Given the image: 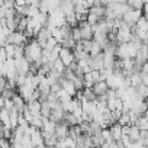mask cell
<instances>
[{
  "instance_id": "cell-1",
  "label": "cell",
  "mask_w": 148,
  "mask_h": 148,
  "mask_svg": "<svg viewBox=\"0 0 148 148\" xmlns=\"http://www.w3.org/2000/svg\"><path fill=\"white\" fill-rule=\"evenodd\" d=\"M139 16H142V10H138V9H128L123 15H122V19L123 22L129 23L131 26H134L136 23V21L139 19Z\"/></svg>"
},
{
  "instance_id": "cell-2",
  "label": "cell",
  "mask_w": 148,
  "mask_h": 148,
  "mask_svg": "<svg viewBox=\"0 0 148 148\" xmlns=\"http://www.w3.org/2000/svg\"><path fill=\"white\" fill-rule=\"evenodd\" d=\"M68 129H70V125L62 119V121L57 122L54 134L57 135V138H58V139H64V138H67V136H68Z\"/></svg>"
},
{
  "instance_id": "cell-3",
  "label": "cell",
  "mask_w": 148,
  "mask_h": 148,
  "mask_svg": "<svg viewBox=\"0 0 148 148\" xmlns=\"http://www.w3.org/2000/svg\"><path fill=\"white\" fill-rule=\"evenodd\" d=\"M60 58L62 60V62L68 67L74 60V52H73V49H70V48H67V47H61V51H60Z\"/></svg>"
},
{
  "instance_id": "cell-4",
  "label": "cell",
  "mask_w": 148,
  "mask_h": 148,
  "mask_svg": "<svg viewBox=\"0 0 148 148\" xmlns=\"http://www.w3.org/2000/svg\"><path fill=\"white\" fill-rule=\"evenodd\" d=\"M115 13H116V16H122L128 9H131V6L126 3V2H113V3H110V5H108Z\"/></svg>"
},
{
  "instance_id": "cell-5",
  "label": "cell",
  "mask_w": 148,
  "mask_h": 148,
  "mask_svg": "<svg viewBox=\"0 0 148 148\" xmlns=\"http://www.w3.org/2000/svg\"><path fill=\"white\" fill-rule=\"evenodd\" d=\"M122 79H123L122 74H115V73H112V74H109V76H108L106 83H108V86H109V87L116 89V87H119V86H121Z\"/></svg>"
},
{
  "instance_id": "cell-6",
  "label": "cell",
  "mask_w": 148,
  "mask_h": 148,
  "mask_svg": "<svg viewBox=\"0 0 148 148\" xmlns=\"http://www.w3.org/2000/svg\"><path fill=\"white\" fill-rule=\"evenodd\" d=\"M93 92L97 95V96H100V95H106V92L109 90V86H108V83H106V80H99V82H96L95 84H93Z\"/></svg>"
},
{
  "instance_id": "cell-7",
  "label": "cell",
  "mask_w": 148,
  "mask_h": 148,
  "mask_svg": "<svg viewBox=\"0 0 148 148\" xmlns=\"http://www.w3.org/2000/svg\"><path fill=\"white\" fill-rule=\"evenodd\" d=\"M26 106L34 116H41V100H29Z\"/></svg>"
},
{
  "instance_id": "cell-8",
  "label": "cell",
  "mask_w": 148,
  "mask_h": 148,
  "mask_svg": "<svg viewBox=\"0 0 148 148\" xmlns=\"http://www.w3.org/2000/svg\"><path fill=\"white\" fill-rule=\"evenodd\" d=\"M64 15H68V13H73L74 12V3L73 0H61V3L58 6Z\"/></svg>"
},
{
  "instance_id": "cell-9",
  "label": "cell",
  "mask_w": 148,
  "mask_h": 148,
  "mask_svg": "<svg viewBox=\"0 0 148 148\" xmlns=\"http://www.w3.org/2000/svg\"><path fill=\"white\" fill-rule=\"evenodd\" d=\"M109 128H110V132H112L113 139H115V141H119L121 136H122V125H121L119 122H115V123H112Z\"/></svg>"
},
{
  "instance_id": "cell-10",
  "label": "cell",
  "mask_w": 148,
  "mask_h": 148,
  "mask_svg": "<svg viewBox=\"0 0 148 148\" xmlns=\"http://www.w3.org/2000/svg\"><path fill=\"white\" fill-rule=\"evenodd\" d=\"M65 23H67V25H70L71 28H74V26H79V19H77L76 12L65 15Z\"/></svg>"
},
{
  "instance_id": "cell-11",
  "label": "cell",
  "mask_w": 148,
  "mask_h": 148,
  "mask_svg": "<svg viewBox=\"0 0 148 148\" xmlns=\"http://www.w3.org/2000/svg\"><path fill=\"white\" fill-rule=\"evenodd\" d=\"M105 10H106V6H102V5H99V6H90V13H95L96 16H99V18H105Z\"/></svg>"
},
{
  "instance_id": "cell-12",
  "label": "cell",
  "mask_w": 148,
  "mask_h": 148,
  "mask_svg": "<svg viewBox=\"0 0 148 148\" xmlns=\"http://www.w3.org/2000/svg\"><path fill=\"white\" fill-rule=\"evenodd\" d=\"M73 52H74V58H76V61H79V60H87L90 57V52H87L84 49H76V48H74Z\"/></svg>"
},
{
  "instance_id": "cell-13",
  "label": "cell",
  "mask_w": 148,
  "mask_h": 148,
  "mask_svg": "<svg viewBox=\"0 0 148 148\" xmlns=\"http://www.w3.org/2000/svg\"><path fill=\"white\" fill-rule=\"evenodd\" d=\"M129 80H131V86H134V87H136V86H139L141 83H142V79H141V73H138V71H134L131 76H129Z\"/></svg>"
},
{
  "instance_id": "cell-14",
  "label": "cell",
  "mask_w": 148,
  "mask_h": 148,
  "mask_svg": "<svg viewBox=\"0 0 148 148\" xmlns=\"http://www.w3.org/2000/svg\"><path fill=\"white\" fill-rule=\"evenodd\" d=\"M135 89H136V95H138L139 97H142V99H148V86H147V84L141 83V84L136 86Z\"/></svg>"
},
{
  "instance_id": "cell-15",
  "label": "cell",
  "mask_w": 148,
  "mask_h": 148,
  "mask_svg": "<svg viewBox=\"0 0 148 148\" xmlns=\"http://www.w3.org/2000/svg\"><path fill=\"white\" fill-rule=\"evenodd\" d=\"M129 138L132 141H136L141 138V129L136 126V125H131V129H129Z\"/></svg>"
},
{
  "instance_id": "cell-16",
  "label": "cell",
  "mask_w": 148,
  "mask_h": 148,
  "mask_svg": "<svg viewBox=\"0 0 148 148\" xmlns=\"http://www.w3.org/2000/svg\"><path fill=\"white\" fill-rule=\"evenodd\" d=\"M103 49H102V47H100V44L97 42V41H95V39H92V47H90V55H97L99 52H102Z\"/></svg>"
},
{
  "instance_id": "cell-17",
  "label": "cell",
  "mask_w": 148,
  "mask_h": 148,
  "mask_svg": "<svg viewBox=\"0 0 148 148\" xmlns=\"http://www.w3.org/2000/svg\"><path fill=\"white\" fill-rule=\"evenodd\" d=\"M84 99H86V100H92V102H95V100L97 99V95L93 92L92 87H84Z\"/></svg>"
},
{
  "instance_id": "cell-18",
  "label": "cell",
  "mask_w": 148,
  "mask_h": 148,
  "mask_svg": "<svg viewBox=\"0 0 148 148\" xmlns=\"http://www.w3.org/2000/svg\"><path fill=\"white\" fill-rule=\"evenodd\" d=\"M135 26L136 28H139V29H144V31H148V19L142 15V16H139V19L136 21V23H135Z\"/></svg>"
},
{
  "instance_id": "cell-19",
  "label": "cell",
  "mask_w": 148,
  "mask_h": 148,
  "mask_svg": "<svg viewBox=\"0 0 148 148\" xmlns=\"http://www.w3.org/2000/svg\"><path fill=\"white\" fill-rule=\"evenodd\" d=\"M100 135H102L103 141H109V142L115 141V139H113V136H112V132H110V128H109V126H108V128H102Z\"/></svg>"
},
{
  "instance_id": "cell-20",
  "label": "cell",
  "mask_w": 148,
  "mask_h": 148,
  "mask_svg": "<svg viewBox=\"0 0 148 148\" xmlns=\"http://www.w3.org/2000/svg\"><path fill=\"white\" fill-rule=\"evenodd\" d=\"M71 36H73V39L76 41V42H79V41H82V39H83V38H82V32H80V28H79V26L71 28Z\"/></svg>"
},
{
  "instance_id": "cell-21",
  "label": "cell",
  "mask_w": 148,
  "mask_h": 148,
  "mask_svg": "<svg viewBox=\"0 0 148 148\" xmlns=\"http://www.w3.org/2000/svg\"><path fill=\"white\" fill-rule=\"evenodd\" d=\"M118 122H119L121 125H131L129 113H128V112H122V113H121V116H119V119H118Z\"/></svg>"
},
{
  "instance_id": "cell-22",
  "label": "cell",
  "mask_w": 148,
  "mask_h": 148,
  "mask_svg": "<svg viewBox=\"0 0 148 148\" xmlns=\"http://www.w3.org/2000/svg\"><path fill=\"white\" fill-rule=\"evenodd\" d=\"M54 68H55L58 73H64V70L67 68V65L62 62V60H61V58H57V60L54 61Z\"/></svg>"
},
{
  "instance_id": "cell-23",
  "label": "cell",
  "mask_w": 148,
  "mask_h": 148,
  "mask_svg": "<svg viewBox=\"0 0 148 148\" xmlns=\"http://www.w3.org/2000/svg\"><path fill=\"white\" fill-rule=\"evenodd\" d=\"M102 18H99V16H96L95 13H90L89 12V15H87V22L93 26V25H96V23H99V21H100Z\"/></svg>"
},
{
  "instance_id": "cell-24",
  "label": "cell",
  "mask_w": 148,
  "mask_h": 148,
  "mask_svg": "<svg viewBox=\"0 0 148 148\" xmlns=\"http://www.w3.org/2000/svg\"><path fill=\"white\" fill-rule=\"evenodd\" d=\"M121 141H122V144H123V147H132V139L129 138V135H122L121 136Z\"/></svg>"
},
{
  "instance_id": "cell-25",
  "label": "cell",
  "mask_w": 148,
  "mask_h": 148,
  "mask_svg": "<svg viewBox=\"0 0 148 148\" xmlns=\"http://www.w3.org/2000/svg\"><path fill=\"white\" fill-rule=\"evenodd\" d=\"M132 9H138V10H142L144 9V0H134V3L131 5Z\"/></svg>"
},
{
  "instance_id": "cell-26",
  "label": "cell",
  "mask_w": 148,
  "mask_h": 148,
  "mask_svg": "<svg viewBox=\"0 0 148 148\" xmlns=\"http://www.w3.org/2000/svg\"><path fill=\"white\" fill-rule=\"evenodd\" d=\"M115 109L122 112V109H123V99H121V97L115 99Z\"/></svg>"
},
{
  "instance_id": "cell-27",
  "label": "cell",
  "mask_w": 148,
  "mask_h": 148,
  "mask_svg": "<svg viewBox=\"0 0 148 148\" xmlns=\"http://www.w3.org/2000/svg\"><path fill=\"white\" fill-rule=\"evenodd\" d=\"M115 99H108V109L109 110H115Z\"/></svg>"
},
{
  "instance_id": "cell-28",
  "label": "cell",
  "mask_w": 148,
  "mask_h": 148,
  "mask_svg": "<svg viewBox=\"0 0 148 148\" xmlns=\"http://www.w3.org/2000/svg\"><path fill=\"white\" fill-rule=\"evenodd\" d=\"M131 125H122V135H129Z\"/></svg>"
},
{
  "instance_id": "cell-29",
  "label": "cell",
  "mask_w": 148,
  "mask_h": 148,
  "mask_svg": "<svg viewBox=\"0 0 148 148\" xmlns=\"http://www.w3.org/2000/svg\"><path fill=\"white\" fill-rule=\"evenodd\" d=\"M141 79H142V83L148 86V73H141Z\"/></svg>"
},
{
  "instance_id": "cell-30",
  "label": "cell",
  "mask_w": 148,
  "mask_h": 148,
  "mask_svg": "<svg viewBox=\"0 0 148 148\" xmlns=\"http://www.w3.org/2000/svg\"><path fill=\"white\" fill-rule=\"evenodd\" d=\"M28 0H15V6H26Z\"/></svg>"
},
{
  "instance_id": "cell-31",
  "label": "cell",
  "mask_w": 148,
  "mask_h": 148,
  "mask_svg": "<svg viewBox=\"0 0 148 148\" xmlns=\"http://www.w3.org/2000/svg\"><path fill=\"white\" fill-rule=\"evenodd\" d=\"M147 61H148V60H147Z\"/></svg>"
},
{
  "instance_id": "cell-32",
  "label": "cell",
  "mask_w": 148,
  "mask_h": 148,
  "mask_svg": "<svg viewBox=\"0 0 148 148\" xmlns=\"http://www.w3.org/2000/svg\"><path fill=\"white\" fill-rule=\"evenodd\" d=\"M147 45H148V44H147Z\"/></svg>"
}]
</instances>
